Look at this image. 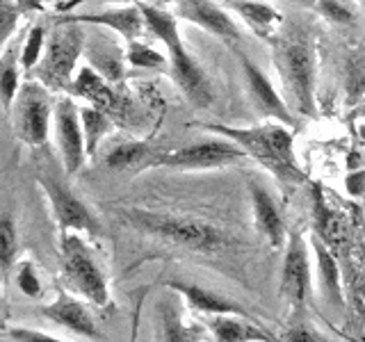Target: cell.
Segmentation results:
<instances>
[{
  "label": "cell",
  "mask_w": 365,
  "mask_h": 342,
  "mask_svg": "<svg viewBox=\"0 0 365 342\" xmlns=\"http://www.w3.org/2000/svg\"><path fill=\"white\" fill-rule=\"evenodd\" d=\"M203 128L212 133H222L228 140H233L247 155H251L262 167H267L279 180L285 182L304 180L302 169L294 162L292 135L285 125L267 123V125H258V128H231V125L205 123Z\"/></svg>",
  "instance_id": "cell-1"
},
{
  "label": "cell",
  "mask_w": 365,
  "mask_h": 342,
  "mask_svg": "<svg viewBox=\"0 0 365 342\" xmlns=\"http://www.w3.org/2000/svg\"><path fill=\"white\" fill-rule=\"evenodd\" d=\"M146 28L151 30L155 37L167 46L169 51V62H171V73L178 87L185 91V96L190 103H194L197 108H205L212 103V87L208 83V78L201 71V66L197 60H192V55L185 51V46L180 41V34L176 28V19L169 11L151 7V5H140Z\"/></svg>",
  "instance_id": "cell-2"
},
{
  "label": "cell",
  "mask_w": 365,
  "mask_h": 342,
  "mask_svg": "<svg viewBox=\"0 0 365 342\" xmlns=\"http://www.w3.org/2000/svg\"><path fill=\"white\" fill-rule=\"evenodd\" d=\"M85 48V34L76 21H60L51 32V39L43 48V62L39 78L43 87L66 89L71 85V76L80 53Z\"/></svg>",
  "instance_id": "cell-3"
},
{
  "label": "cell",
  "mask_w": 365,
  "mask_h": 342,
  "mask_svg": "<svg viewBox=\"0 0 365 342\" xmlns=\"http://www.w3.org/2000/svg\"><path fill=\"white\" fill-rule=\"evenodd\" d=\"M130 219L142 231L158 235L169 244H178L194 251H212L222 244V233L205 222L180 219V217L153 214V212H133Z\"/></svg>",
  "instance_id": "cell-4"
},
{
  "label": "cell",
  "mask_w": 365,
  "mask_h": 342,
  "mask_svg": "<svg viewBox=\"0 0 365 342\" xmlns=\"http://www.w3.org/2000/svg\"><path fill=\"white\" fill-rule=\"evenodd\" d=\"M60 254H62L64 274L78 288V292L85 294V299H89L91 304L106 306L110 301L106 276H103V271L98 269L96 260L91 258L89 249L85 247L83 239H80L76 233L66 231L62 235Z\"/></svg>",
  "instance_id": "cell-5"
},
{
  "label": "cell",
  "mask_w": 365,
  "mask_h": 342,
  "mask_svg": "<svg viewBox=\"0 0 365 342\" xmlns=\"http://www.w3.org/2000/svg\"><path fill=\"white\" fill-rule=\"evenodd\" d=\"M11 105H14V128L21 140L30 146L46 144L51 123V103L46 87L41 83L21 85Z\"/></svg>",
  "instance_id": "cell-6"
},
{
  "label": "cell",
  "mask_w": 365,
  "mask_h": 342,
  "mask_svg": "<svg viewBox=\"0 0 365 342\" xmlns=\"http://www.w3.org/2000/svg\"><path fill=\"white\" fill-rule=\"evenodd\" d=\"M279 66L288 89L304 114L315 110V66L313 55L304 43H283L279 48Z\"/></svg>",
  "instance_id": "cell-7"
},
{
  "label": "cell",
  "mask_w": 365,
  "mask_h": 342,
  "mask_svg": "<svg viewBox=\"0 0 365 342\" xmlns=\"http://www.w3.org/2000/svg\"><path fill=\"white\" fill-rule=\"evenodd\" d=\"M247 157V153L233 140L231 142H199L182 146L178 151L158 155L155 165L171 167V169H217L233 165L237 160Z\"/></svg>",
  "instance_id": "cell-8"
},
{
  "label": "cell",
  "mask_w": 365,
  "mask_h": 342,
  "mask_svg": "<svg viewBox=\"0 0 365 342\" xmlns=\"http://www.w3.org/2000/svg\"><path fill=\"white\" fill-rule=\"evenodd\" d=\"M55 133H57V144H60L66 174H76V171L83 167L87 153H85L83 125H80V110L73 105L71 98L57 100Z\"/></svg>",
  "instance_id": "cell-9"
},
{
  "label": "cell",
  "mask_w": 365,
  "mask_h": 342,
  "mask_svg": "<svg viewBox=\"0 0 365 342\" xmlns=\"http://www.w3.org/2000/svg\"><path fill=\"white\" fill-rule=\"evenodd\" d=\"M39 185L46 192V197H48V201L53 205V212H55V219L64 233L66 231H76V233H80V231L96 233L98 231L94 217L89 214V210L83 205V201H80L68 187H64L60 180L41 178Z\"/></svg>",
  "instance_id": "cell-10"
},
{
  "label": "cell",
  "mask_w": 365,
  "mask_h": 342,
  "mask_svg": "<svg viewBox=\"0 0 365 342\" xmlns=\"http://www.w3.org/2000/svg\"><path fill=\"white\" fill-rule=\"evenodd\" d=\"M283 296L292 306H302L311 290V267H308V251L302 233H292L285 249L283 276H281Z\"/></svg>",
  "instance_id": "cell-11"
},
{
  "label": "cell",
  "mask_w": 365,
  "mask_h": 342,
  "mask_svg": "<svg viewBox=\"0 0 365 342\" xmlns=\"http://www.w3.org/2000/svg\"><path fill=\"white\" fill-rule=\"evenodd\" d=\"M174 3H176V14L180 19H185V21L194 23V26L203 28L205 32L224 39L226 43L240 41L237 26L224 9H220L212 3V0H174Z\"/></svg>",
  "instance_id": "cell-12"
},
{
  "label": "cell",
  "mask_w": 365,
  "mask_h": 342,
  "mask_svg": "<svg viewBox=\"0 0 365 342\" xmlns=\"http://www.w3.org/2000/svg\"><path fill=\"white\" fill-rule=\"evenodd\" d=\"M240 62H242L247 83H249V91H251V98H254V103H256V108L262 114H267V117L279 119L285 125H292L294 123L292 114L288 112V108H285L281 96L274 91L269 80L262 76L260 68L254 62H249V57H245V55H240Z\"/></svg>",
  "instance_id": "cell-13"
},
{
  "label": "cell",
  "mask_w": 365,
  "mask_h": 342,
  "mask_svg": "<svg viewBox=\"0 0 365 342\" xmlns=\"http://www.w3.org/2000/svg\"><path fill=\"white\" fill-rule=\"evenodd\" d=\"M41 313L48 319H53V322H57L60 326L71 328L73 333H78V336H85V338H91V340H101L103 338L98 333L94 319H91V315L87 313V308L80 301H76L73 296L64 294V292L57 294V299L46 306Z\"/></svg>",
  "instance_id": "cell-14"
},
{
  "label": "cell",
  "mask_w": 365,
  "mask_h": 342,
  "mask_svg": "<svg viewBox=\"0 0 365 342\" xmlns=\"http://www.w3.org/2000/svg\"><path fill=\"white\" fill-rule=\"evenodd\" d=\"M249 192H251V203H254L258 231L267 237V242L274 249H281L285 242V226H283L277 203H274V199L258 185V182H249Z\"/></svg>",
  "instance_id": "cell-15"
},
{
  "label": "cell",
  "mask_w": 365,
  "mask_h": 342,
  "mask_svg": "<svg viewBox=\"0 0 365 342\" xmlns=\"http://www.w3.org/2000/svg\"><path fill=\"white\" fill-rule=\"evenodd\" d=\"M66 21L76 23H98V26H108L114 32H119L121 37L128 41H135L144 30V14L140 5L137 7H119V9H108L101 14H78V16H66Z\"/></svg>",
  "instance_id": "cell-16"
},
{
  "label": "cell",
  "mask_w": 365,
  "mask_h": 342,
  "mask_svg": "<svg viewBox=\"0 0 365 342\" xmlns=\"http://www.w3.org/2000/svg\"><path fill=\"white\" fill-rule=\"evenodd\" d=\"M71 89H73V94L83 96L91 108H98L106 114L119 112L121 108V98L114 94L106 85V80H103L91 66L83 68V71L78 73V78H73Z\"/></svg>",
  "instance_id": "cell-17"
},
{
  "label": "cell",
  "mask_w": 365,
  "mask_h": 342,
  "mask_svg": "<svg viewBox=\"0 0 365 342\" xmlns=\"http://www.w3.org/2000/svg\"><path fill=\"white\" fill-rule=\"evenodd\" d=\"M171 290L180 292L187 299V304L199 313H208V315H237V317H249L245 308H240L237 304L224 299V296L215 294L199 285H187V283H169Z\"/></svg>",
  "instance_id": "cell-18"
},
{
  "label": "cell",
  "mask_w": 365,
  "mask_h": 342,
  "mask_svg": "<svg viewBox=\"0 0 365 342\" xmlns=\"http://www.w3.org/2000/svg\"><path fill=\"white\" fill-rule=\"evenodd\" d=\"M315 228L317 237L327 242L329 249H340L347 242V219L340 212L331 210L322 201V194L315 187Z\"/></svg>",
  "instance_id": "cell-19"
},
{
  "label": "cell",
  "mask_w": 365,
  "mask_h": 342,
  "mask_svg": "<svg viewBox=\"0 0 365 342\" xmlns=\"http://www.w3.org/2000/svg\"><path fill=\"white\" fill-rule=\"evenodd\" d=\"M240 16L245 19L247 26L254 30L258 37H272L274 28L281 23V14L277 9H272L265 3H254V0H228Z\"/></svg>",
  "instance_id": "cell-20"
},
{
  "label": "cell",
  "mask_w": 365,
  "mask_h": 342,
  "mask_svg": "<svg viewBox=\"0 0 365 342\" xmlns=\"http://www.w3.org/2000/svg\"><path fill=\"white\" fill-rule=\"evenodd\" d=\"M158 160V153L148 142H130L112 148L106 157V165L114 171L123 169H140V167H153Z\"/></svg>",
  "instance_id": "cell-21"
},
{
  "label": "cell",
  "mask_w": 365,
  "mask_h": 342,
  "mask_svg": "<svg viewBox=\"0 0 365 342\" xmlns=\"http://www.w3.org/2000/svg\"><path fill=\"white\" fill-rule=\"evenodd\" d=\"M210 331L217 340L222 342H254V340H269L265 331L251 326L237 315H212L210 319Z\"/></svg>",
  "instance_id": "cell-22"
},
{
  "label": "cell",
  "mask_w": 365,
  "mask_h": 342,
  "mask_svg": "<svg viewBox=\"0 0 365 342\" xmlns=\"http://www.w3.org/2000/svg\"><path fill=\"white\" fill-rule=\"evenodd\" d=\"M313 249L317 254V269L319 281H322V290L327 299L334 306H342V288H340V271L336 265V258L331 254V249L324 247V242L317 235L313 237Z\"/></svg>",
  "instance_id": "cell-23"
},
{
  "label": "cell",
  "mask_w": 365,
  "mask_h": 342,
  "mask_svg": "<svg viewBox=\"0 0 365 342\" xmlns=\"http://www.w3.org/2000/svg\"><path fill=\"white\" fill-rule=\"evenodd\" d=\"M80 125H83V137H85V153L94 155L98 142L103 140V135L108 130V114L98 108H83L80 110Z\"/></svg>",
  "instance_id": "cell-24"
},
{
  "label": "cell",
  "mask_w": 365,
  "mask_h": 342,
  "mask_svg": "<svg viewBox=\"0 0 365 342\" xmlns=\"http://www.w3.org/2000/svg\"><path fill=\"white\" fill-rule=\"evenodd\" d=\"M16 262V226L11 219H0V276L7 281Z\"/></svg>",
  "instance_id": "cell-25"
},
{
  "label": "cell",
  "mask_w": 365,
  "mask_h": 342,
  "mask_svg": "<svg viewBox=\"0 0 365 342\" xmlns=\"http://www.w3.org/2000/svg\"><path fill=\"white\" fill-rule=\"evenodd\" d=\"M125 57H128V62H130V64L142 66V68H163L165 62H167L163 55L151 48V46H146V43L137 41V39L130 41Z\"/></svg>",
  "instance_id": "cell-26"
},
{
  "label": "cell",
  "mask_w": 365,
  "mask_h": 342,
  "mask_svg": "<svg viewBox=\"0 0 365 342\" xmlns=\"http://www.w3.org/2000/svg\"><path fill=\"white\" fill-rule=\"evenodd\" d=\"M43 53V28L37 26V28H32L30 34H28V39H26V46H23V53H21V64L30 68L39 62V57Z\"/></svg>",
  "instance_id": "cell-27"
},
{
  "label": "cell",
  "mask_w": 365,
  "mask_h": 342,
  "mask_svg": "<svg viewBox=\"0 0 365 342\" xmlns=\"http://www.w3.org/2000/svg\"><path fill=\"white\" fill-rule=\"evenodd\" d=\"M16 91H19V71L11 64L0 71V103L5 108H11V103L16 98Z\"/></svg>",
  "instance_id": "cell-28"
},
{
  "label": "cell",
  "mask_w": 365,
  "mask_h": 342,
  "mask_svg": "<svg viewBox=\"0 0 365 342\" xmlns=\"http://www.w3.org/2000/svg\"><path fill=\"white\" fill-rule=\"evenodd\" d=\"M16 285L23 294L28 296H39L41 294V283L37 279V274H34V267L30 262H21L19 265V271H16Z\"/></svg>",
  "instance_id": "cell-29"
},
{
  "label": "cell",
  "mask_w": 365,
  "mask_h": 342,
  "mask_svg": "<svg viewBox=\"0 0 365 342\" xmlns=\"http://www.w3.org/2000/svg\"><path fill=\"white\" fill-rule=\"evenodd\" d=\"M317 9H319V14L329 19L331 23H351L354 21L351 11L342 3H338V0H317Z\"/></svg>",
  "instance_id": "cell-30"
},
{
  "label": "cell",
  "mask_w": 365,
  "mask_h": 342,
  "mask_svg": "<svg viewBox=\"0 0 365 342\" xmlns=\"http://www.w3.org/2000/svg\"><path fill=\"white\" fill-rule=\"evenodd\" d=\"M16 21H19L16 5H11L9 0H0V46L5 43V39L11 32H14Z\"/></svg>",
  "instance_id": "cell-31"
},
{
  "label": "cell",
  "mask_w": 365,
  "mask_h": 342,
  "mask_svg": "<svg viewBox=\"0 0 365 342\" xmlns=\"http://www.w3.org/2000/svg\"><path fill=\"white\" fill-rule=\"evenodd\" d=\"M283 338H285V340H304V342H322V340H324V336H319L315 328H308V326H304V324L292 326Z\"/></svg>",
  "instance_id": "cell-32"
},
{
  "label": "cell",
  "mask_w": 365,
  "mask_h": 342,
  "mask_svg": "<svg viewBox=\"0 0 365 342\" xmlns=\"http://www.w3.org/2000/svg\"><path fill=\"white\" fill-rule=\"evenodd\" d=\"M351 299L361 317H365V283H354L351 285Z\"/></svg>",
  "instance_id": "cell-33"
},
{
  "label": "cell",
  "mask_w": 365,
  "mask_h": 342,
  "mask_svg": "<svg viewBox=\"0 0 365 342\" xmlns=\"http://www.w3.org/2000/svg\"><path fill=\"white\" fill-rule=\"evenodd\" d=\"M9 338H14V340H39V342H51L53 340L48 336L37 333V331H23V328H11Z\"/></svg>",
  "instance_id": "cell-34"
},
{
  "label": "cell",
  "mask_w": 365,
  "mask_h": 342,
  "mask_svg": "<svg viewBox=\"0 0 365 342\" xmlns=\"http://www.w3.org/2000/svg\"><path fill=\"white\" fill-rule=\"evenodd\" d=\"M16 5L21 9H39L41 7V0H16Z\"/></svg>",
  "instance_id": "cell-35"
},
{
  "label": "cell",
  "mask_w": 365,
  "mask_h": 342,
  "mask_svg": "<svg viewBox=\"0 0 365 342\" xmlns=\"http://www.w3.org/2000/svg\"><path fill=\"white\" fill-rule=\"evenodd\" d=\"M153 3H158V5H165V3H174V0H153Z\"/></svg>",
  "instance_id": "cell-36"
},
{
  "label": "cell",
  "mask_w": 365,
  "mask_h": 342,
  "mask_svg": "<svg viewBox=\"0 0 365 342\" xmlns=\"http://www.w3.org/2000/svg\"><path fill=\"white\" fill-rule=\"evenodd\" d=\"M361 137H363V140H365V125H363V128H361Z\"/></svg>",
  "instance_id": "cell-37"
},
{
  "label": "cell",
  "mask_w": 365,
  "mask_h": 342,
  "mask_svg": "<svg viewBox=\"0 0 365 342\" xmlns=\"http://www.w3.org/2000/svg\"><path fill=\"white\" fill-rule=\"evenodd\" d=\"M363 114H365V105H363Z\"/></svg>",
  "instance_id": "cell-38"
},
{
  "label": "cell",
  "mask_w": 365,
  "mask_h": 342,
  "mask_svg": "<svg viewBox=\"0 0 365 342\" xmlns=\"http://www.w3.org/2000/svg\"><path fill=\"white\" fill-rule=\"evenodd\" d=\"M361 3H363V5H365V0H361Z\"/></svg>",
  "instance_id": "cell-39"
}]
</instances>
